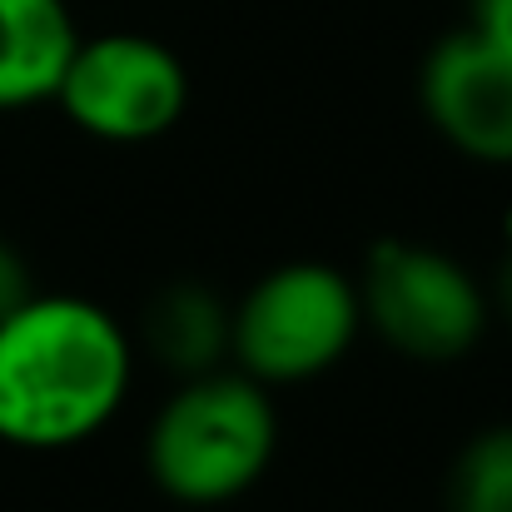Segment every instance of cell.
Wrapping results in <instances>:
<instances>
[{
	"label": "cell",
	"instance_id": "obj_1",
	"mask_svg": "<svg viewBox=\"0 0 512 512\" xmlns=\"http://www.w3.org/2000/svg\"><path fill=\"white\" fill-rule=\"evenodd\" d=\"M135 348L120 319L80 294H30L0 319V443L60 453L95 438L125 403Z\"/></svg>",
	"mask_w": 512,
	"mask_h": 512
},
{
	"label": "cell",
	"instance_id": "obj_2",
	"mask_svg": "<svg viewBox=\"0 0 512 512\" xmlns=\"http://www.w3.org/2000/svg\"><path fill=\"white\" fill-rule=\"evenodd\" d=\"M279 448V413L264 383L239 368L184 378L155 413L145 468L155 488L184 508H214L249 493Z\"/></svg>",
	"mask_w": 512,
	"mask_h": 512
},
{
	"label": "cell",
	"instance_id": "obj_3",
	"mask_svg": "<svg viewBox=\"0 0 512 512\" xmlns=\"http://www.w3.org/2000/svg\"><path fill=\"white\" fill-rule=\"evenodd\" d=\"M358 329H363L358 284L324 259H294L269 269L234 304L229 353L234 368L264 388L309 383L353 348Z\"/></svg>",
	"mask_w": 512,
	"mask_h": 512
},
{
	"label": "cell",
	"instance_id": "obj_4",
	"mask_svg": "<svg viewBox=\"0 0 512 512\" xmlns=\"http://www.w3.org/2000/svg\"><path fill=\"white\" fill-rule=\"evenodd\" d=\"M363 324L403 358L453 363L473 353L488 329L483 284L443 249L413 239H378L358 269Z\"/></svg>",
	"mask_w": 512,
	"mask_h": 512
},
{
	"label": "cell",
	"instance_id": "obj_5",
	"mask_svg": "<svg viewBox=\"0 0 512 512\" xmlns=\"http://www.w3.org/2000/svg\"><path fill=\"white\" fill-rule=\"evenodd\" d=\"M55 105L90 140L145 145L184 120L189 70L155 35H135V30L80 35L55 85Z\"/></svg>",
	"mask_w": 512,
	"mask_h": 512
},
{
	"label": "cell",
	"instance_id": "obj_6",
	"mask_svg": "<svg viewBox=\"0 0 512 512\" xmlns=\"http://www.w3.org/2000/svg\"><path fill=\"white\" fill-rule=\"evenodd\" d=\"M428 125L478 165H512V55L478 30L443 35L418 70Z\"/></svg>",
	"mask_w": 512,
	"mask_h": 512
},
{
	"label": "cell",
	"instance_id": "obj_7",
	"mask_svg": "<svg viewBox=\"0 0 512 512\" xmlns=\"http://www.w3.org/2000/svg\"><path fill=\"white\" fill-rule=\"evenodd\" d=\"M80 45L65 0H0V115L55 100V85Z\"/></svg>",
	"mask_w": 512,
	"mask_h": 512
},
{
	"label": "cell",
	"instance_id": "obj_8",
	"mask_svg": "<svg viewBox=\"0 0 512 512\" xmlns=\"http://www.w3.org/2000/svg\"><path fill=\"white\" fill-rule=\"evenodd\" d=\"M229 324H234V304H224L209 284L184 279L155 294L145 314V339L165 368H174L179 378H199V373L224 368Z\"/></svg>",
	"mask_w": 512,
	"mask_h": 512
},
{
	"label": "cell",
	"instance_id": "obj_9",
	"mask_svg": "<svg viewBox=\"0 0 512 512\" xmlns=\"http://www.w3.org/2000/svg\"><path fill=\"white\" fill-rule=\"evenodd\" d=\"M448 512H512V423L483 428L448 473Z\"/></svg>",
	"mask_w": 512,
	"mask_h": 512
},
{
	"label": "cell",
	"instance_id": "obj_10",
	"mask_svg": "<svg viewBox=\"0 0 512 512\" xmlns=\"http://www.w3.org/2000/svg\"><path fill=\"white\" fill-rule=\"evenodd\" d=\"M35 294V274H30V259L0 234V319H10L25 299Z\"/></svg>",
	"mask_w": 512,
	"mask_h": 512
},
{
	"label": "cell",
	"instance_id": "obj_11",
	"mask_svg": "<svg viewBox=\"0 0 512 512\" xmlns=\"http://www.w3.org/2000/svg\"><path fill=\"white\" fill-rule=\"evenodd\" d=\"M468 30L512 55V0H468Z\"/></svg>",
	"mask_w": 512,
	"mask_h": 512
},
{
	"label": "cell",
	"instance_id": "obj_12",
	"mask_svg": "<svg viewBox=\"0 0 512 512\" xmlns=\"http://www.w3.org/2000/svg\"><path fill=\"white\" fill-rule=\"evenodd\" d=\"M493 299H498V309L508 314V324H512V249H508V259H503V269H498V284H493Z\"/></svg>",
	"mask_w": 512,
	"mask_h": 512
},
{
	"label": "cell",
	"instance_id": "obj_13",
	"mask_svg": "<svg viewBox=\"0 0 512 512\" xmlns=\"http://www.w3.org/2000/svg\"><path fill=\"white\" fill-rule=\"evenodd\" d=\"M508 249H512V209H508Z\"/></svg>",
	"mask_w": 512,
	"mask_h": 512
}]
</instances>
